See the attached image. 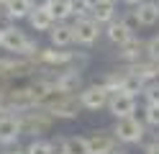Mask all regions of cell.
I'll use <instances>...</instances> for the list:
<instances>
[{
  "label": "cell",
  "instance_id": "6da1fadb",
  "mask_svg": "<svg viewBox=\"0 0 159 154\" xmlns=\"http://www.w3.org/2000/svg\"><path fill=\"white\" fill-rule=\"evenodd\" d=\"M41 108H46L57 121H75L85 110L80 103V95H67V92H57V90L49 98H44Z\"/></svg>",
  "mask_w": 159,
  "mask_h": 154
},
{
  "label": "cell",
  "instance_id": "7a4b0ae2",
  "mask_svg": "<svg viewBox=\"0 0 159 154\" xmlns=\"http://www.w3.org/2000/svg\"><path fill=\"white\" fill-rule=\"evenodd\" d=\"M16 116L21 118L23 133H26V136H31V139H41V133H49L52 126L57 123V118H54L46 108H41V105L28 108V110H23V113H16Z\"/></svg>",
  "mask_w": 159,
  "mask_h": 154
},
{
  "label": "cell",
  "instance_id": "3957f363",
  "mask_svg": "<svg viewBox=\"0 0 159 154\" xmlns=\"http://www.w3.org/2000/svg\"><path fill=\"white\" fill-rule=\"evenodd\" d=\"M111 131L118 139V144H144V139H146V123H144V118H136V116L118 118Z\"/></svg>",
  "mask_w": 159,
  "mask_h": 154
},
{
  "label": "cell",
  "instance_id": "277c9868",
  "mask_svg": "<svg viewBox=\"0 0 159 154\" xmlns=\"http://www.w3.org/2000/svg\"><path fill=\"white\" fill-rule=\"evenodd\" d=\"M72 28H75V44L85 46V49L98 44V39L103 34V26L98 23V21H93V18H77L72 23Z\"/></svg>",
  "mask_w": 159,
  "mask_h": 154
},
{
  "label": "cell",
  "instance_id": "5b68a950",
  "mask_svg": "<svg viewBox=\"0 0 159 154\" xmlns=\"http://www.w3.org/2000/svg\"><path fill=\"white\" fill-rule=\"evenodd\" d=\"M0 31H3V51H8V54H21L23 46L28 44V39H31V36H26V31H21L11 21H3Z\"/></svg>",
  "mask_w": 159,
  "mask_h": 154
},
{
  "label": "cell",
  "instance_id": "8992f818",
  "mask_svg": "<svg viewBox=\"0 0 159 154\" xmlns=\"http://www.w3.org/2000/svg\"><path fill=\"white\" fill-rule=\"evenodd\" d=\"M82 72L77 67H67L54 75V90L57 92H67V95H80L82 92Z\"/></svg>",
  "mask_w": 159,
  "mask_h": 154
},
{
  "label": "cell",
  "instance_id": "52a82bcc",
  "mask_svg": "<svg viewBox=\"0 0 159 154\" xmlns=\"http://www.w3.org/2000/svg\"><path fill=\"white\" fill-rule=\"evenodd\" d=\"M39 64H44V67H52V69H59V67H72V62H75V51L72 49H57V46H44L41 49V54H39Z\"/></svg>",
  "mask_w": 159,
  "mask_h": 154
},
{
  "label": "cell",
  "instance_id": "ba28073f",
  "mask_svg": "<svg viewBox=\"0 0 159 154\" xmlns=\"http://www.w3.org/2000/svg\"><path fill=\"white\" fill-rule=\"evenodd\" d=\"M108 100H111V92H108L100 82L95 85H87L80 92V103H82L85 110H100V108H108Z\"/></svg>",
  "mask_w": 159,
  "mask_h": 154
},
{
  "label": "cell",
  "instance_id": "9c48e42d",
  "mask_svg": "<svg viewBox=\"0 0 159 154\" xmlns=\"http://www.w3.org/2000/svg\"><path fill=\"white\" fill-rule=\"evenodd\" d=\"M21 136H23L21 118L16 113H3L0 116V147H13Z\"/></svg>",
  "mask_w": 159,
  "mask_h": 154
},
{
  "label": "cell",
  "instance_id": "30bf717a",
  "mask_svg": "<svg viewBox=\"0 0 159 154\" xmlns=\"http://www.w3.org/2000/svg\"><path fill=\"white\" fill-rule=\"evenodd\" d=\"M108 113L118 121V118H128L136 116V98L128 95V92H111V100H108Z\"/></svg>",
  "mask_w": 159,
  "mask_h": 154
},
{
  "label": "cell",
  "instance_id": "8fae6325",
  "mask_svg": "<svg viewBox=\"0 0 159 154\" xmlns=\"http://www.w3.org/2000/svg\"><path fill=\"white\" fill-rule=\"evenodd\" d=\"M85 139H87V152L90 154H111L118 149V139L113 136V131H93Z\"/></svg>",
  "mask_w": 159,
  "mask_h": 154
},
{
  "label": "cell",
  "instance_id": "7c38bea8",
  "mask_svg": "<svg viewBox=\"0 0 159 154\" xmlns=\"http://www.w3.org/2000/svg\"><path fill=\"white\" fill-rule=\"evenodd\" d=\"M103 34H105V39L111 41L113 46H123L126 41H131V39L136 36V31L128 26L126 18H118V21H113V23H108V26L103 28Z\"/></svg>",
  "mask_w": 159,
  "mask_h": 154
},
{
  "label": "cell",
  "instance_id": "4fadbf2b",
  "mask_svg": "<svg viewBox=\"0 0 159 154\" xmlns=\"http://www.w3.org/2000/svg\"><path fill=\"white\" fill-rule=\"evenodd\" d=\"M118 59H121L123 64H136V62L146 59V41L134 36L131 41H126L123 46H118Z\"/></svg>",
  "mask_w": 159,
  "mask_h": 154
},
{
  "label": "cell",
  "instance_id": "5bb4252c",
  "mask_svg": "<svg viewBox=\"0 0 159 154\" xmlns=\"http://www.w3.org/2000/svg\"><path fill=\"white\" fill-rule=\"evenodd\" d=\"M126 69L131 72V75H136L144 85L159 80V62H152V59H141V62H136V64H126Z\"/></svg>",
  "mask_w": 159,
  "mask_h": 154
},
{
  "label": "cell",
  "instance_id": "9a60e30c",
  "mask_svg": "<svg viewBox=\"0 0 159 154\" xmlns=\"http://www.w3.org/2000/svg\"><path fill=\"white\" fill-rule=\"evenodd\" d=\"M49 41H52V46H57V49H69L75 44L72 23H54V28L49 31Z\"/></svg>",
  "mask_w": 159,
  "mask_h": 154
},
{
  "label": "cell",
  "instance_id": "2e32d148",
  "mask_svg": "<svg viewBox=\"0 0 159 154\" xmlns=\"http://www.w3.org/2000/svg\"><path fill=\"white\" fill-rule=\"evenodd\" d=\"M134 16L139 21V26H157L159 23V0H146V3H141L139 8H134Z\"/></svg>",
  "mask_w": 159,
  "mask_h": 154
},
{
  "label": "cell",
  "instance_id": "e0dca14e",
  "mask_svg": "<svg viewBox=\"0 0 159 154\" xmlns=\"http://www.w3.org/2000/svg\"><path fill=\"white\" fill-rule=\"evenodd\" d=\"M36 3L34 0H11V3L5 5V21H11V23H16V21H28V16L34 13Z\"/></svg>",
  "mask_w": 159,
  "mask_h": 154
},
{
  "label": "cell",
  "instance_id": "ac0fdd59",
  "mask_svg": "<svg viewBox=\"0 0 159 154\" xmlns=\"http://www.w3.org/2000/svg\"><path fill=\"white\" fill-rule=\"evenodd\" d=\"M49 10V16L54 18V23H67L69 18H72V3L69 0H46V3L41 5Z\"/></svg>",
  "mask_w": 159,
  "mask_h": 154
},
{
  "label": "cell",
  "instance_id": "d6986e66",
  "mask_svg": "<svg viewBox=\"0 0 159 154\" xmlns=\"http://www.w3.org/2000/svg\"><path fill=\"white\" fill-rule=\"evenodd\" d=\"M28 23H31V28L36 31V34H39V31H46V34H49V31L54 28V18L49 16L46 8H34V13L28 16Z\"/></svg>",
  "mask_w": 159,
  "mask_h": 154
},
{
  "label": "cell",
  "instance_id": "ffe728a7",
  "mask_svg": "<svg viewBox=\"0 0 159 154\" xmlns=\"http://www.w3.org/2000/svg\"><path fill=\"white\" fill-rule=\"evenodd\" d=\"M90 18H93V21H98L100 26L113 23V21H116V5H111V3H98V5L93 8Z\"/></svg>",
  "mask_w": 159,
  "mask_h": 154
},
{
  "label": "cell",
  "instance_id": "44dd1931",
  "mask_svg": "<svg viewBox=\"0 0 159 154\" xmlns=\"http://www.w3.org/2000/svg\"><path fill=\"white\" fill-rule=\"evenodd\" d=\"M123 67H126V64H123ZM144 87H146L144 82L139 80L136 75H131V72L126 69V80H123V87H121V92H128V95H134V98H136V95H144Z\"/></svg>",
  "mask_w": 159,
  "mask_h": 154
},
{
  "label": "cell",
  "instance_id": "7402d4cb",
  "mask_svg": "<svg viewBox=\"0 0 159 154\" xmlns=\"http://www.w3.org/2000/svg\"><path fill=\"white\" fill-rule=\"evenodd\" d=\"M67 154H90L85 136H67Z\"/></svg>",
  "mask_w": 159,
  "mask_h": 154
},
{
  "label": "cell",
  "instance_id": "603a6c76",
  "mask_svg": "<svg viewBox=\"0 0 159 154\" xmlns=\"http://www.w3.org/2000/svg\"><path fill=\"white\" fill-rule=\"evenodd\" d=\"M144 105H159V80L149 82V85L144 87Z\"/></svg>",
  "mask_w": 159,
  "mask_h": 154
},
{
  "label": "cell",
  "instance_id": "cb8c5ba5",
  "mask_svg": "<svg viewBox=\"0 0 159 154\" xmlns=\"http://www.w3.org/2000/svg\"><path fill=\"white\" fill-rule=\"evenodd\" d=\"M26 149H28V154H54L52 152V141H49V139H34Z\"/></svg>",
  "mask_w": 159,
  "mask_h": 154
},
{
  "label": "cell",
  "instance_id": "d4e9b609",
  "mask_svg": "<svg viewBox=\"0 0 159 154\" xmlns=\"http://www.w3.org/2000/svg\"><path fill=\"white\" fill-rule=\"evenodd\" d=\"M144 123L154 131L159 128V105H144Z\"/></svg>",
  "mask_w": 159,
  "mask_h": 154
},
{
  "label": "cell",
  "instance_id": "484cf974",
  "mask_svg": "<svg viewBox=\"0 0 159 154\" xmlns=\"http://www.w3.org/2000/svg\"><path fill=\"white\" fill-rule=\"evenodd\" d=\"M69 3H72V13H75L77 18H90L93 8H90L87 0H69Z\"/></svg>",
  "mask_w": 159,
  "mask_h": 154
},
{
  "label": "cell",
  "instance_id": "4316f807",
  "mask_svg": "<svg viewBox=\"0 0 159 154\" xmlns=\"http://www.w3.org/2000/svg\"><path fill=\"white\" fill-rule=\"evenodd\" d=\"M146 59L159 62V36H152L146 41Z\"/></svg>",
  "mask_w": 159,
  "mask_h": 154
},
{
  "label": "cell",
  "instance_id": "83f0119b",
  "mask_svg": "<svg viewBox=\"0 0 159 154\" xmlns=\"http://www.w3.org/2000/svg\"><path fill=\"white\" fill-rule=\"evenodd\" d=\"M87 64H90V54H87V51H75V62H72V67H77L80 72H85Z\"/></svg>",
  "mask_w": 159,
  "mask_h": 154
},
{
  "label": "cell",
  "instance_id": "f1b7e54d",
  "mask_svg": "<svg viewBox=\"0 0 159 154\" xmlns=\"http://www.w3.org/2000/svg\"><path fill=\"white\" fill-rule=\"evenodd\" d=\"M144 154H159V141H157V139L146 141V144H144Z\"/></svg>",
  "mask_w": 159,
  "mask_h": 154
},
{
  "label": "cell",
  "instance_id": "f546056e",
  "mask_svg": "<svg viewBox=\"0 0 159 154\" xmlns=\"http://www.w3.org/2000/svg\"><path fill=\"white\" fill-rule=\"evenodd\" d=\"M3 154H28V149H21L18 144H13V147H5Z\"/></svg>",
  "mask_w": 159,
  "mask_h": 154
},
{
  "label": "cell",
  "instance_id": "4dcf8cb0",
  "mask_svg": "<svg viewBox=\"0 0 159 154\" xmlns=\"http://www.w3.org/2000/svg\"><path fill=\"white\" fill-rule=\"evenodd\" d=\"M123 3H126V5H131V8H139L141 3H146V0H123Z\"/></svg>",
  "mask_w": 159,
  "mask_h": 154
},
{
  "label": "cell",
  "instance_id": "1f68e13d",
  "mask_svg": "<svg viewBox=\"0 0 159 154\" xmlns=\"http://www.w3.org/2000/svg\"><path fill=\"white\" fill-rule=\"evenodd\" d=\"M3 21H5V5L0 3V23H3Z\"/></svg>",
  "mask_w": 159,
  "mask_h": 154
},
{
  "label": "cell",
  "instance_id": "d6a6232c",
  "mask_svg": "<svg viewBox=\"0 0 159 154\" xmlns=\"http://www.w3.org/2000/svg\"><path fill=\"white\" fill-rule=\"evenodd\" d=\"M111 154H128V152H126V149H121V147H118V149H116V152H111Z\"/></svg>",
  "mask_w": 159,
  "mask_h": 154
},
{
  "label": "cell",
  "instance_id": "836d02e7",
  "mask_svg": "<svg viewBox=\"0 0 159 154\" xmlns=\"http://www.w3.org/2000/svg\"><path fill=\"white\" fill-rule=\"evenodd\" d=\"M100 3H111V5H116V3H118V0H100Z\"/></svg>",
  "mask_w": 159,
  "mask_h": 154
},
{
  "label": "cell",
  "instance_id": "e575fe53",
  "mask_svg": "<svg viewBox=\"0 0 159 154\" xmlns=\"http://www.w3.org/2000/svg\"><path fill=\"white\" fill-rule=\"evenodd\" d=\"M0 49H3V31H0Z\"/></svg>",
  "mask_w": 159,
  "mask_h": 154
},
{
  "label": "cell",
  "instance_id": "d590c367",
  "mask_svg": "<svg viewBox=\"0 0 159 154\" xmlns=\"http://www.w3.org/2000/svg\"><path fill=\"white\" fill-rule=\"evenodd\" d=\"M154 139H157V141H159V128H157V133H154Z\"/></svg>",
  "mask_w": 159,
  "mask_h": 154
}]
</instances>
